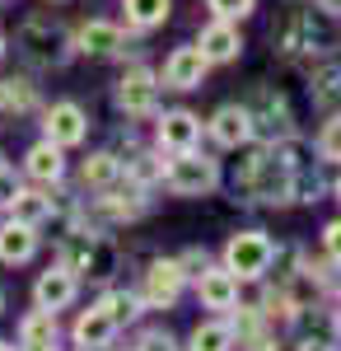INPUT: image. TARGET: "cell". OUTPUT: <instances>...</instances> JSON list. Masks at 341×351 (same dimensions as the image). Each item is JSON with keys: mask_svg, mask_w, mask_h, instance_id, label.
Instances as JSON below:
<instances>
[{"mask_svg": "<svg viewBox=\"0 0 341 351\" xmlns=\"http://www.w3.org/2000/svg\"><path fill=\"white\" fill-rule=\"evenodd\" d=\"M38 253V230L24 225V220H5L0 225V263L5 267H19Z\"/></svg>", "mask_w": 341, "mask_h": 351, "instance_id": "obj_20", "label": "cell"}, {"mask_svg": "<svg viewBox=\"0 0 341 351\" xmlns=\"http://www.w3.org/2000/svg\"><path fill=\"white\" fill-rule=\"evenodd\" d=\"M122 173H127V169H122V155H117V150H99V155H89V160L79 164V183L89 192H108Z\"/></svg>", "mask_w": 341, "mask_h": 351, "instance_id": "obj_22", "label": "cell"}, {"mask_svg": "<svg viewBox=\"0 0 341 351\" xmlns=\"http://www.w3.org/2000/svg\"><path fill=\"white\" fill-rule=\"evenodd\" d=\"M332 328H337V332H341V304H337V309H332Z\"/></svg>", "mask_w": 341, "mask_h": 351, "instance_id": "obj_36", "label": "cell"}, {"mask_svg": "<svg viewBox=\"0 0 341 351\" xmlns=\"http://www.w3.org/2000/svg\"><path fill=\"white\" fill-rule=\"evenodd\" d=\"M79 295V276L71 267H47V271H38V281H33V304L38 309H52V314H61V309H71Z\"/></svg>", "mask_w": 341, "mask_h": 351, "instance_id": "obj_11", "label": "cell"}, {"mask_svg": "<svg viewBox=\"0 0 341 351\" xmlns=\"http://www.w3.org/2000/svg\"><path fill=\"white\" fill-rule=\"evenodd\" d=\"M271 258H276V243L266 230H238L225 239V267L234 271L238 281H262L271 271Z\"/></svg>", "mask_w": 341, "mask_h": 351, "instance_id": "obj_6", "label": "cell"}, {"mask_svg": "<svg viewBox=\"0 0 341 351\" xmlns=\"http://www.w3.org/2000/svg\"><path fill=\"white\" fill-rule=\"evenodd\" d=\"M117 263H122L117 243H112L103 230H99V239H94V248H89V263H84V271H79V276H89V281H112Z\"/></svg>", "mask_w": 341, "mask_h": 351, "instance_id": "obj_26", "label": "cell"}, {"mask_svg": "<svg viewBox=\"0 0 341 351\" xmlns=\"http://www.w3.org/2000/svg\"><path fill=\"white\" fill-rule=\"evenodd\" d=\"M332 197H337V202H341V173H337V178H332Z\"/></svg>", "mask_w": 341, "mask_h": 351, "instance_id": "obj_37", "label": "cell"}, {"mask_svg": "<svg viewBox=\"0 0 341 351\" xmlns=\"http://www.w3.org/2000/svg\"><path fill=\"white\" fill-rule=\"evenodd\" d=\"M197 47H201V56H206L210 66H225V61L243 56V33H238L234 19H210L201 28V38H197Z\"/></svg>", "mask_w": 341, "mask_h": 351, "instance_id": "obj_15", "label": "cell"}, {"mask_svg": "<svg viewBox=\"0 0 341 351\" xmlns=\"http://www.w3.org/2000/svg\"><path fill=\"white\" fill-rule=\"evenodd\" d=\"M323 253L332 258V267H341V216L327 220V230H323Z\"/></svg>", "mask_w": 341, "mask_h": 351, "instance_id": "obj_34", "label": "cell"}, {"mask_svg": "<svg viewBox=\"0 0 341 351\" xmlns=\"http://www.w3.org/2000/svg\"><path fill=\"white\" fill-rule=\"evenodd\" d=\"M178 263H183L187 281H197V276L210 267V253H206V248H187V253H178Z\"/></svg>", "mask_w": 341, "mask_h": 351, "instance_id": "obj_33", "label": "cell"}, {"mask_svg": "<svg viewBox=\"0 0 341 351\" xmlns=\"http://www.w3.org/2000/svg\"><path fill=\"white\" fill-rule=\"evenodd\" d=\"M0 169H5V150H0Z\"/></svg>", "mask_w": 341, "mask_h": 351, "instance_id": "obj_41", "label": "cell"}, {"mask_svg": "<svg viewBox=\"0 0 341 351\" xmlns=\"http://www.w3.org/2000/svg\"><path fill=\"white\" fill-rule=\"evenodd\" d=\"M19 192H24V183H19V173H14V169L5 164V169H0V206H10V202H14Z\"/></svg>", "mask_w": 341, "mask_h": 351, "instance_id": "obj_35", "label": "cell"}, {"mask_svg": "<svg viewBox=\"0 0 341 351\" xmlns=\"http://www.w3.org/2000/svg\"><path fill=\"white\" fill-rule=\"evenodd\" d=\"M164 188L173 197H210L220 188V164L201 150H173V160L164 164Z\"/></svg>", "mask_w": 341, "mask_h": 351, "instance_id": "obj_5", "label": "cell"}, {"mask_svg": "<svg viewBox=\"0 0 341 351\" xmlns=\"http://www.w3.org/2000/svg\"><path fill=\"white\" fill-rule=\"evenodd\" d=\"M75 52L94 56V61H108V56L127 52V28L112 24V19H84L75 28Z\"/></svg>", "mask_w": 341, "mask_h": 351, "instance_id": "obj_10", "label": "cell"}, {"mask_svg": "<svg viewBox=\"0 0 341 351\" xmlns=\"http://www.w3.org/2000/svg\"><path fill=\"white\" fill-rule=\"evenodd\" d=\"M0 211H5V206H0Z\"/></svg>", "mask_w": 341, "mask_h": 351, "instance_id": "obj_43", "label": "cell"}, {"mask_svg": "<svg viewBox=\"0 0 341 351\" xmlns=\"http://www.w3.org/2000/svg\"><path fill=\"white\" fill-rule=\"evenodd\" d=\"M24 178H33L38 188H56L61 178H66V150L56 145V141H38V145H28L24 155Z\"/></svg>", "mask_w": 341, "mask_h": 351, "instance_id": "obj_17", "label": "cell"}, {"mask_svg": "<svg viewBox=\"0 0 341 351\" xmlns=\"http://www.w3.org/2000/svg\"><path fill=\"white\" fill-rule=\"evenodd\" d=\"M5 47H10V38H5V28H0V56H5Z\"/></svg>", "mask_w": 341, "mask_h": 351, "instance_id": "obj_38", "label": "cell"}, {"mask_svg": "<svg viewBox=\"0 0 341 351\" xmlns=\"http://www.w3.org/2000/svg\"><path fill=\"white\" fill-rule=\"evenodd\" d=\"M183 286H187L183 263L178 258H155L145 267V276H140V300H145V309H173Z\"/></svg>", "mask_w": 341, "mask_h": 351, "instance_id": "obj_8", "label": "cell"}, {"mask_svg": "<svg viewBox=\"0 0 341 351\" xmlns=\"http://www.w3.org/2000/svg\"><path fill=\"white\" fill-rule=\"evenodd\" d=\"M0 314H5V291H0Z\"/></svg>", "mask_w": 341, "mask_h": 351, "instance_id": "obj_40", "label": "cell"}, {"mask_svg": "<svg viewBox=\"0 0 341 351\" xmlns=\"http://www.w3.org/2000/svg\"><path fill=\"white\" fill-rule=\"evenodd\" d=\"M309 94H314L318 108L337 112V104H341V66H323V61H314V66H309Z\"/></svg>", "mask_w": 341, "mask_h": 351, "instance_id": "obj_23", "label": "cell"}, {"mask_svg": "<svg viewBox=\"0 0 341 351\" xmlns=\"http://www.w3.org/2000/svg\"><path fill=\"white\" fill-rule=\"evenodd\" d=\"M19 56L38 71H61L75 56V33L52 14H28L19 24Z\"/></svg>", "mask_w": 341, "mask_h": 351, "instance_id": "obj_3", "label": "cell"}, {"mask_svg": "<svg viewBox=\"0 0 341 351\" xmlns=\"http://www.w3.org/2000/svg\"><path fill=\"white\" fill-rule=\"evenodd\" d=\"M206 71H210V61L201 56V47L187 43V47H173V52H168L159 80L168 84V89H183L187 94V89H201V84H206Z\"/></svg>", "mask_w": 341, "mask_h": 351, "instance_id": "obj_13", "label": "cell"}, {"mask_svg": "<svg viewBox=\"0 0 341 351\" xmlns=\"http://www.w3.org/2000/svg\"><path fill=\"white\" fill-rule=\"evenodd\" d=\"M318 150H309L299 136L276 141V145H257L243 169H238V192L243 202H257V206H286V202H318Z\"/></svg>", "mask_w": 341, "mask_h": 351, "instance_id": "obj_1", "label": "cell"}, {"mask_svg": "<svg viewBox=\"0 0 341 351\" xmlns=\"http://www.w3.org/2000/svg\"><path fill=\"white\" fill-rule=\"evenodd\" d=\"M0 351H19V347H10V342H0Z\"/></svg>", "mask_w": 341, "mask_h": 351, "instance_id": "obj_39", "label": "cell"}, {"mask_svg": "<svg viewBox=\"0 0 341 351\" xmlns=\"http://www.w3.org/2000/svg\"><path fill=\"white\" fill-rule=\"evenodd\" d=\"M5 211H10V220H24V225H33V230H42V225L56 216V197H52V188H38V192L24 188Z\"/></svg>", "mask_w": 341, "mask_h": 351, "instance_id": "obj_21", "label": "cell"}, {"mask_svg": "<svg viewBox=\"0 0 341 351\" xmlns=\"http://www.w3.org/2000/svg\"><path fill=\"white\" fill-rule=\"evenodd\" d=\"M42 132H47V141H56L61 150H75V145L89 141V112L79 108L75 99H56L52 108L42 112Z\"/></svg>", "mask_w": 341, "mask_h": 351, "instance_id": "obj_9", "label": "cell"}, {"mask_svg": "<svg viewBox=\"0 0 341 351\" xmlns=\"http://www.w3.org/2000/svg\"><path fill=\"white\" fill-rule=\"evenodd\" d=\"M99 304H103L108 314H112V324H117V328L136 324V319L145 314V300H140V291H108Z\"/></svg>", "mask_w": 341, "mask_h": 351, "instance_id": "obj_29", "label": "cell"}, {"mask_svg": "<svg viewBox=\"0 0 341 351\" xmlns=\"http://www.w3.org/2000/svg\"><path fill=\"white\" fill-rule=\"evenodd\" d=\"M122 169H127V178H131V183H140V188L164 183V160H159L155 150H131V155L122 160Z\"/></svg>", "mask_w": 341, "mask_h": 351, "instance_id": "obj_28", "label": "cell"}, {"mask_svg": "<svg viewBox=\"0 0 341 351\" xmlns=\"http://www.w3.org/2000/svg\"><path fill=\"white\" fill-rule=\"evenodd\" d=\"M155 141H159V150H197V141H201V117L192 108H168V112H159V122H155Z\"/></svg>", "mask_w": 341, "mask_h": 351, "instance_id": "obj_12", "label": "cell"}, {"mask_svg": "<svg viewBox=\"0 0 341 351\" xmlns=\"http://www.w3.org/2000/svg\"><path fill=\"white\" fill-rule=\"evenodd\" d=\"M243 108H248V117H253V136H257L262 145H276V141L299 136L286 94H281V89H271V84H257V89L243 99Z\"/></svg>", "mask_w": 341, "mask_h": 351, "instance_id": "obj_4", "label": "cell"}, {"mask_svg": "<svg viewBox=\"0 0 341 351\" xmlns=\"http://www.w3.org/2000/svg\"><path fill=\"white\" fill-rule=\"evenodd\" d=\"M122 10H127V24L136 33H150L173 14V0H122Z\"/></svg>", "mask_w": 341, "mask_h": 351, "instance_id": "obj_25", "label": "cell"}, {"mask_svg": "<svg viewBox=\"0 0 341 351\" xmlns=\"http://www.w3.org/2000/svg\"><path fill=\"white\" fill-rule=\"evenodd\" d=\"M131 351H178V342H173V332H164V328H145V332L136 337Z\"/></svg>", "mask_w": 341, "mask_h": 351, "instance_id": "obj_32", "label": "cell"}, {"mask_svg": "<svg viewBox=\"0 0 341 351\" xmlns=\"http://www.w3.org/2000/svg\"><path fill=\"white\" fill-rule=\"evenodd\" d=\"M323 351H341V347H323Z\"/></svg>", "mask_w": 341, "mask_h": 351, "instance_id": "obj_42", "label": "cell"}, {"mask_svg": "<svg viewBox=\"0 0 341 351\" xmlns=\"http://www.w3.org/2000/svg\"><path fill=\"white\" fill-rule=\"evenodd\" d=\"M210 5V14H215V19H248V14H253V10H257V0H206Z\"/></svg>", "mask_w": 341, "mask_h": 351, "instance_id": "obj_31", "label": "cell"}, {"mask_svg": "<svg viewBox=\"0 0 341 351\" xmlns=\"http://www.w3.org/2000/svg\"><path fill=\"white\" fill-rule=\"evenodd\" d=\"M238 286H243V281H238V276H234L229 267H225V263H220V267L210 263V267L201 271V276H197V300H201V309L229 314V309L238 304Z\"/></svg>", "mask_w": 341, "mask_h": 351, "instance_id": "obj_14", "label": "cell"}, {"mask_svg": "<svg viewBox=\"0 0 341 351\" xmlns=\"http://www.w3.org/2000/svg\"><path fill=\"white\" fill-rule=\"evenodd\" d=\"M117 332H122V328L112 324V314H108L103 304H89V309H79L75 328H71V337H75V347H79V351H108Z\"/></svg>", "mask_w": 341, "mask_h": 351, "instance_id": "obj_16", "label": "cell"}, {"mask_svg": "<svg viewBox=\"0 0 341 351\" xmlns=\"http://www.w3.org/2000/svg\"><path fill=\"white\" fill-rule=\"evenodd\" d=\"M33 104H38V84L28 75H5L0 80V108L5 112H28Z\"/></svg>", "mask_w": 341, "mask_h": 351, "instance_id": "obj_27", "label": "cell"}, {"mask_svg": "<svg viewBox=\"0 0 341 351\" xmlns=\"http://www.w3.org/2000/svg\"><path fill=\"white\" fill-rule=\"evenodd\" d=\"M206 127H210V141H215L220 150H238V145L253 141V117H248L243 104H225V108H215V117H210Z\"/></svg>", "mask_w": 341, "mask_h": 351, "instance_id": "obj_18", "label": "cell"}, {"mask_svg": "<svg viewBox=\"0 0 341 351\" xmlns=\"http://www.w3.org/2000/svg\"><path fill=\"white\" fill-rule=\"evenodd\" d=\"M318 160L327 164H341V112H327V122L318 127Z\"/></svg>", "mask_w": 341, "mask_h": 351, "instance_id": "obj_30", "label": "cell"}, {"mask_svg": "<svg viewBox=\"0 0 341 351\" xmlns=\"http://www.w3.org/2000/svg\"><path fill=\"white\" fill-rule=\"evenodd\" d=\"M122 117H159V75L150 66H131L112 89Z\"/></svg>", "mask_w": 341, "mask_h": 351, "instance_id": "obj_7", "label": "cell"}, {"mask_svg": "<svg viewBox=\"0 0 341 351\" xmlns=\"http://www.w3.org/2000/svg\"><path fill=\"white\" fill-rule=\"evenodd\" d=\"M56 314L52 309H28L24 314V324H19V351H61L56 347Z\"/></svg>", "mask_w": 341, "mask_h": 351, "instance_id": "obj_19", "label": "cell"}, {"mask_svg": "<svg viewBox=\"0 0 341 351\" xmlns=\"http://www.w3.org/2000/svg\"><path fill=\"white\" fill-rule=\"evenodd\" d=\"M271 47L286 56L290 66H314L323 56H332L341 47V14L327 10V5H299V10H286L281 24L271 28Z\"/></svg>", "mask_w": 341, "mask_h": 351, "instance_id": "obj_2", "label": "cell"}, {"mask_svg": "<svg viewBox=\"0 0 341 351\" xmlns=\"http://www.w3.org/2000/svg\"><path fill=\"white\" fill-rule=\"evenodd\" d=\"M234 328H229V319H206V324H197V332H192V342H187V351H234Z\"/></svg>", "mask_w": 341, "mask_h": 351, "instance_id": "obj_24", "label": "cell"}]
</instances>
